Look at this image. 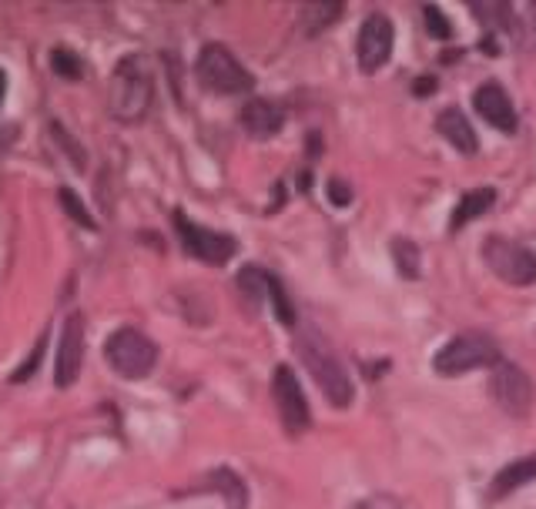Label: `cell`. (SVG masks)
<instances>
[{
    "instance_id": "6",
    "label": "cell",
    "mask_w": 536,
    "mask_h": 509,
    "mask_svg": "<svg viewBox=\"0 0 536 509\" xmlns=\"http://www.w3.org/2000/svg\"><path fill=\"white\" fill-rule=\"evenodd\" d=\"M483 258L496 278L506 285H533L536 282V255L526 245H516L510 238L490 235L483 242Z\"/></svg>"
},
{
    "instance_id": "9",
    "label": "cell",
    "mask_w": 536,
    "mask_h": 509,
    "mask_svg": "<svg viewBox=\"0 0 536 509\" xmlns=\"http://www.w3.org/2000/svg\"><path fill=\"white\" fill-rule=\"evenodd\" d=\"M272 396H275V406H279V416H282V426L289 432H305L309 429V402H305V392L299 386V376L292 372V366H279L272 372Z\"/></svg>"
},
{
    "instance_id": "26",
    "label": "cell",
    "mask_w": 536,
    "mask_h": 509,
    "mask_svg": "<svg viewBox=\"0 0 536 509\" xmlns=\"http://www.w3.org/2000/svg\"><path fill=\"white\" fill-rule=\"evenodd\" d=\"M51 131H54V138L64 144V155H67V158H74V168H84V151L78 148V141H74V138H67L61 124H51Z\"/></svg>"
},
{
    "instance_id": "28",
    "label": "cell",
    "mask_w": 536,
    "mask_h": 509,
    "mask_svg": "<svg viewBox=\"0 0 536 509\" xmlns=\"http://www.w3.org/2000/svg\"><path fill=\"white\" fill-rule=\"evenodd\" d=\"M356 509H402V506H399V499H392V496H369V499H362Z\"/></svg>"
},
{
    "instance_id": "15",
    "label": "cell",
    "mask_w": 536,
    "mask_h": 509,
    "mask_svg": "<svg viewBox=\"0 0 536 509\" xmlns=\"http://www.w3.org/2000/svg\"><path fill=\"white\" fill-rule=\"evenodd\" d=\"M533 479H536V456L516 459V463L503 466L500 473L493 476L490 489H486V499H490V503H500V499H506L510 493H516L520 486L533 483Z\"/></svg>"
},
{
    "instance_id": "10",
    "label": "cell",
    "mask_w": 536,
    "mask_h": 509,
    "mask_svg": "<svg viewBox=\"0 0 536 509\" xmlns=\"http://www.w3.org/2000/svg\"><path fill=\"white\" fill-rule=\"evenodd\" d=\"M392 44H396V31H392V21L386 14H369L359 27V41H356V57L359 67L366 74H376L382 64L392 57Z\"/></svg>"
},
{
    "instance_id": "2",
    "label": "cell",
    "mask_w": 536,
    "mask_h": 509,
    "mask_svg": "<svg viewBox=\"0 0 536 509\" xmlns=\"http://www.w3.org/2000/svg\"><path fill=\"white\" fill-rule=\"evenodd\" d=\"M155 98V81H151V67L141 54L121 57L108 84V108L121 124H138L151 108Z\"/></svg>"
},
{
    "instance_id": "25",
    "label": "cell",
    "mask_w": 536,
    "mask_h": 509,
    "mask_svg": "<svg viewBox=\"0 0 536 509\" xmlns=\"http://www.w3.org/2000/svg\"><path fill=\"white\" fill-rule=\"evenodd\" d=\"M44 352H47V332L41 335V339H37V345H34V352H31V355H27V359H24V366H21V369H17V372H14V376H11V382H27V379H31V376H34V372H37V366H41Z\"/></svg>"
},
{
    "instance_id": "21",
    "label": "cell",
    "mask_w": 536,
    "mask_h": 509,
    "mask_svg": "<svg viewBox=\"0 0 536 509\" xmlns=\"http://www.w3.org/2000/svg\"><path fill=\"white\" fill-rule=\"evenodd\" d=\"M513 37L520 41V47H526L530 54H536V0L523 7V14H516Z\"/></svg>"
},
{
    "instance_id": "14",
    "label": "cell",
    "mask_w": 536,
    "mask_h": 509,
    "mask_svg": "<svg viewBox=\"0 0 536 509\" xmlns=\"http://www.w3.org/2000/svg\"><path fill=\"white\" fill-rule=\"evenodd\" d=\"M436 131L443 134V138L453 144V148L459 151V155H466V158H473L476 151H480V138H476V131H473V124H469V118L459 108H446V111H439V118H436Z\"/></svg>"
},
{
    "instance_id": "23",
    "label": "cell",
    "mask_w": 536,
    "mask_h": 509,
    "mask_svg": "<svg viewBox=\"0 0 536 509\" xmlns=\"http://www.w3.org/2000/svg\"><path fill=\"white\" fill-rule=\"evenodd\" d=\"M268 302H272L275 319H279L282 325H295V309H292L289 295H285V288L275 275H272V282H268Z\"/></svg>"
},
{
    "instance_id": "12",
    "label": "cell",
    "mask_w": 536,
    "mask_h": 509,
    "mask_svg": "<svg viewBox=\"0 0 536 509\" xmlns=\"http://www.w3.org/2000/svg\"><path fill=\"white\" fill-rule=\"evenodd\" d=\"M473 108L486 124H493V128L503 131V134H513L516 124H520V121H516V108H513L510 94H506L503 84H496V81H486V84L476 88Z\"/></svg>"
},
{
    "instance_id": "19",
    "label": "cell",
    "mask_w": 536,
    "mask_h": 509,
    "mask_svg": "<svg viewBox=\"0 0 536 509\" xmlns=\"http://www.w3.org/2000/svg\"><path fill=\"white\" fill-rule=\"evenodd\" d=\"M208 486H215L218 493L225 496V503H228V509H245V503H248V493H245V483L238 479L232 469H215L212 476H208Z\"/></svg>"
},
{
    "instance_id": "16",
    "label": "cell",
    "mask_w": 536,
    "mask_h": 509,
    "mask_svg": "<svg viewBox=\"0 0 536 509\" xmlns=\"http://www.w3.org/2000/svg\"><path fill=\"white\" fill-rule=\"evenodd\" d=\"M493 201H496V191L493 188L466 191V195L459 198L456 208H453V218H449V232H463V225L476 222L480 215H486V211L493 208Z\"/></svg>"
},
{
    "instance_id": "20",
    "label": "cell",
    "mask_w": 536,
    "mask_h": 509,
    "mask_svg": "<svg viewBox=\"0 0 536 509\" xmlns=\"http://www.w3.org/2000/svg\"><path fill=\"white\" fill-rule=\"evenodd\" d=\"M51 71L64 81H81L84 78V61L67 47H54L51 51Z\"/></svg>"
},
{
    "instance_id": "27",
    "label": "cell",
    "mask_w": 536,
    "mask_h": 509,
    "mask_svg": "<svg viewBox=\"0 0 536 509\" xmlns=\"http://www.w3.org/2000/svg\"><path fill=\"white\" fill-rule=\"evenodd\" d=\"M329 201H332L335 208H349V205H352V188H349V181L332 178V181H329Z\"/></svg>"
},
{
    "instance_id": "13",
    "label": "cell",
    "mask_w": 536,
    "mask_h": 509,
    "mask_svg": "<svg viewBox=\"0 0 536 509\" xmlns=\"http://www.w3.org/2000/svg\"><path fill=\"white\" fill-rule=\"evenodd\" d=\"M238 121H242V128L252 134V138L265 141V138H272V134L282 131L285 111H282V104H275L268 98H252L242 108V114H238Z\"/></svg>"
},
{
    "instance_id": "5",
    "label": "cell",
    "mask_w": 536,
    "mask_h": 509,
    "mask_svg": "<svg viewBox=\"0 0 536 509\" xmlns=\"http://www.w3.org/2000/svg\"><path fill=\"white\" fill-rule=\"evenodd\" d=\"M104 359L121 379H145L158 366V345L138 329H118L104 345Z\"/></svg>"
},
{
    "instance_id": "4",
    "label": "cell",
    "mask_w": 536,
    "mask_h": 509,
    "mask_svg": "<svg viewBox=\"0 0 536 509\" xmlns=\"http://www.w3.org/2000/svg\"><path fill=\"white\" fill-rule=\"evenodd\" d=\"M198 84L212 94H248L255 88V78L245 71L242 61L222 44H208L201 47L198 61H195Z\"/></svg>"
},
{
    "instance_id": "8",
    "label": "cell",
    "mask_w": 536,
    "mask_h": 509,
    "mask_svg": "<svg viewBox=\"0 0 536 509\" xmlns=\"http://www.w3.org/2000/svg\"><path fill=\"white\" fill-rule=\"evenodd\" d=\"M175 232L185 245V252L191 258L205 265H225L228 258L238 252V242L232 235H222V232H212V228H201L195 225L185 211H175Z\"/></svg>"
},
{
    "instance_id": "18",
    "label": "cell",
    "mask_w": 536,
    "mask_h": 509,
    "mask_svg": "<svg viewBox=\"0 0 536 509\" xmlns=\"http://www.w3.org/2000/svg\"><path fill=\"white\" fill-rule=\"evenodd\" d=\"M389 255H392V262H396L399 275L406 278V282H416L419 272H423V252H419V245L409 242V238H392Z\"/></svg>"
},
{
    "instance_id": "3",
    "label": "cell",
    "mask_w": 536,
    "mask_h": 509,
    "mask_svg": "<svg viewBox=\"0 0 536 509\" xmlns=\"http://www.w3.org/2000/svg\"><path fill=\"white\" fill-rule=\"evenodd\" d=\"M500 359L503 355H500V345H496L493 335L463 332L433 355V369L439 376L453 379V376H466V372H473V369H486V366L493 369Z\"/></svg>"
},
{
    "instance_id": "7",
    "label": "cell",
    "mask_w": 536,
    "mask_h": 509,
    "mask_svg": "<svg viewBox=\"0 0 536 509\" xmlns=\"http://www.w3.org/2000/svg\"><path fill=\"white\" fill-rule=\"evenodd\" d=\"M490 396H493L496 406L506 412V416L523 419V416H530L536 389H533V379L526 376L516 362L500 359L490 369Z\"/></svg>"
},
{
    "instance_id": "11",
    "label": "cell",
    "mask_w": 536,
    "mask_h": 509,
    "mask_svg": "<svg viewBox=\"0 0 536 509\" xmlns=\"http://www.w3.org/2000/svg\"><path fill=\"white\" fill-rule=\"evenodd\" d=\"M84 366V319L78 312L67 315L61 345H57V362H54V386L71 389L81 376Z\"/></svg>"
},
{
    "instance_id": "29",
    "label": "cell",
    "mask_w": 536,
    "mask_h": 509,
    "mask_svg": "<svg viewBox=\"0 0 536 509\" xmlns=\"http://www.w3.org/2000/svg\"><path fill=\"white\" fill-rule=\"evenodd\" d=\"M439 88V81L433 78V74H426V78H416V84H413V94L416 98H429Z\"/></svg>"
},
{
    "instance_id": "22",
    "label": "cell",
    "mask_w": 536,
    "mask_h": 509,
    "mask_svg": "<svg viewBox=\"0 0 536 509\" xmlns=\"http://www.w3.org/2000/svg\"><path fill=\"white\" fill-rule=\"evenodd\" d=\"M57 198H61V208L67 211V215L74 218V222H78L81 228H88V232H98V222H94V218L88 215V208H84V201L74 195L71 188H61L57 191Z\"/></svg>"
},
{
    "instance_id": "30",
    "label": "cell",
    "mask_w": 536,
    "mask_h": 509,
    "mask_svg": "<svg viewBox=\"0 0 536 509\" xmlns=\"http://www.w3.org/2000/svg\"><path fill=\"white\" fill-rule=\"evenodd\" d=\"M4 94H7V74L0 71V104H4Z\"/></svg>"
},
{
    "instance_id": "24",
    "label": "cell",
    "mask_w": 536,
    "mask_h": 509,
    "mask_svg": "<svg viewBox=\"0 0 536 509\" xmlns=\"http://www.w3.org/2000/svg\"><path fill=\"white\" fill-rule=\"evenodd\" d=\"M423 21H426V31L436 37V41H453V24L446 21V14L439 11L436 4H426L423 7Z\"/></svg>"
},
{
    "instance_id": "17",
    "label": "cell",
    "mask_w": 536,
    "mask_h": 509,
    "mask_svg": "<svg viewBox=\"0 0 536 509\" xmlns=\"http://www.w3.org/2000/svg\"><path fill=\"white\" fill-rule=\"evenodd\" d=\"M346 4L342 0H315V4H305L302 7V34L305 37H319L322 31L339 21Z\"/></svg>"
},
{
    "instance_id": "1",
    "label": "cell",
    "mask_w": 536,
    "mask_h": 509,
    "mask_svg": "<svg viewBox=\"0 0 536 509\" xmlns=\"http://www.w3.org/2000/svg\"><path fill=\"white\" fill-rule=\"evenodd\" d=\"M295 352H299V359L305 362V369H309V376L315 379V386L322 389V396L329 399V406L349 409L356 389H352L346 366H342L339 355L332 352V345L319 335V329H302L295 335Z\"/></svg>"
}]
</instances>
